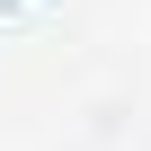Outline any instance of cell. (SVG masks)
Here are the masks:
<instances>
[{
	"instance_id": "cell-1",
	"label": "cell",
	"mask_w": 151,
	"mask_h": 151,
	"mask_svg": "<svg viewBox=\"0 0 151 151\" xmlns=\"http://www.w3.org/2000/svg\"><path fill=\"white\" fill-rule=\"evenodd\" d=\"M0 9H9V0H0Z\"/></svg>"
}]
</instances>
